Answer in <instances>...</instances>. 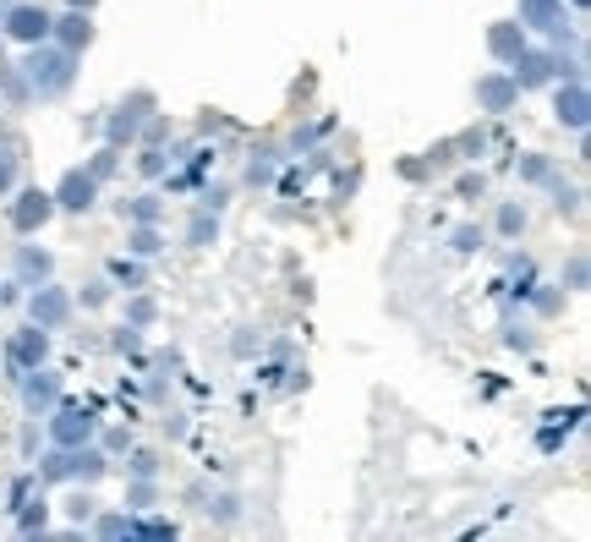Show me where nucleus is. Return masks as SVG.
Here are the masks:
<instances>
[{"instance_id": "nucleus-1", "label": "nucleus", "mask_w": 591, "mask_h": 542, "mask_svg": "<svg viewBox=\"0 0 591 542\" xmlns=\"http://www.w3.org/2000/svg\"><path fill=\"white\" fill-rule=\"evenodd\" d=\"M22 72H28V83L39 88V94H61V88L72 83V50H44V55L33 50Z\"/></svg>"}, {"instance_id": "nucleus-2", "label": "nucleus", "mask_w": 591, "mask_h": 542, "mask_svg": "<svg viewBox=\"0 0 591 542\" xmlns=\"http://www.w3.org/2000/svg\"><path fill=\"white\" fill-rule=\"evenodd\" d=\"M50 11H39V6H22V11H11V33H17V39H50Z\"/></svg>"}, {"instance_id": "nucleus-3", "label": "nucleus", "mask_w": 591, "mask_h": 542, "mask_svg": "<svg viewBox=\"0 0 591 542\" xmlns=\"http://www.w3.org/2000/svg\"><path fill=\"white\" fill-rule=\"evenodd\" d=\"M526 22H531V28H548V33H564L559 0H526Z\"/></svg>"}, {"instance_id": "nucleus-4", "label": "nucleus", "mask_w": 591, "mask_h": 542, "mask_svg": "<svg viewBox=\"0 0 591 542\" xmlns=\"http://www.w3.org/2000/svg\"><path fill=\"white\" fill-rule=\"evenodd\" d=\"M88 433H94V422H88L83 411L66 406L61 417H55V438H61V444H77V438H88Z\"/></svg>"}, {"instance_id": "nucleus-5", "label": "nucleus", "mask_w": 591, "mask_h": 542, "mask_svg": "<svg viewBox=\"0 0 591 542\" xmlns=\"http://www.w3.org/2000/svg\"><path fill=\"white\" fill-rule=\"evenodd\" d=\"M50 219V198L44 192H28V198L17 203V230H33V225H44Z\"/></svg>"}, {"instance_id": "nucleus-6", "label": "nucleus", "mask_w": 591, "mask_h": 542, "mask_svg": "<svg viewBox=\"0 0 591 542\" xmlns=\"http://www.w3.org/2000/svg\"><path fill=\"white\" fill-rule=\"evenodd\" d=\"M61 203H66V209H88V203H94V181H88V176H66L61 181Z\"/></svg>"}, {"instance_id": "nucleus-7", "label": "nucleus", "mask_w": 591, "mask_h": 542, "mask_svg": "<svg viewBox=\"0 0 591 542\" xmlns=\"http://www.w3.org/2000/svg\"><path fill=\"white\" fill-rule=\"evenodd\" d=\"M33 318H39V324H61V318H66V296L61 291L33 296Z\"/></svg>"}, {"instance_id": "nucleus-8", "label": "nucleus", "mask_w": 591, "mask_h": 542, "mask_svg": "<svg viewBox=\"0 0 591 542\" xmlns=\"http://www.w3.org/2000/svg\"><path fill=\"white\" fill-rule=\"evenodd\" d=\"M559 115H564L570 126H586V94H581V88H570V99L559 94Z\"/></svg>"}, {"instance_id": "nucleus-9", "label": "nucleus", "mask_w": 591, "mask_h": 542, "mask_svg": "<svg viewBox=\"0 0 591 542\" xmlns=\"http://www.w3.org/2000/svg\"><path fill=\"white\" fill-rule=\"evenodd\" d=\"M66 22V50H77V44H88V39H94V28H88V17H61Z\"/></svg>"}, {"instance_id": "nucleus-10", "label": "nucleus", "mask_w": 591, "mask_h": 542, "mask_svg": "<svg viewBox=\"0 0 591 542\" xmlns=\"http://www.w3.org/2000/svg\"><path fill=\"white\" fill-rule=\"evenodd\" d=\"M17 356H22V362H33V356H44V334H22V340H17Z\"/></svg>"}, {"instance_id": "nucleus-11", "label": "nucleus", "mask_w": 591, "mask_h": 542, "mask_svg": "<svg viewBox=\"0 0 591 542\" xmlns=\"http://www.w3.org/2000/svg\"><path fill=\"white\" fill-rule=\"evenodd\" d=\"M493 50H498V55H515V33L498 28V33H493Z\"/></svg>"}, {"instance_id": "nucleus-12", "label": "nucleus", "mask_w": 591, "mask_h": 542, "mask_svg": "<svg viewBox=\"0 0 591 542\" xmlns=\"http://www.w3.org/2000/svg\"><path fill=\"white\" fill-rule=\"evenodd\" d=\"M11 176H17V165H11V154H6V148H0V192L11 187Z\"/></svg>"}, {"instance_id": "nucleus-13", "label": "nucleus", "mask_w": 591, "mask_h": 542, "mask_svg": "<svg viewBox=\"0 0 591 542\" xmlns=\"http://www.w3.org/2000/svg\"><path fill=\"white\" fill-rule=\"evenodd\" d=\"M132 247H137V252H159V236H154V230H137Z\"/></svg>"}, {"instance_id": "nucleus-14", "label": "nucleus", "mask_w": 591, "mask_h": 542, "mask_svg": "<svg viewBox=\"0 0 591 542\" xmlns=\"http://www.w3.org/2000/svg\"><path fill=\"white\" fill-rule=\"evenodd\" d=\"M77 6H94V0H77Z\"/></svg>"}]
</instances>
